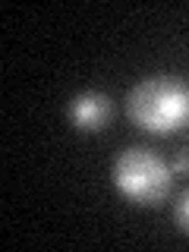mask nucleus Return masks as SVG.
I'll list each match as a JSON object with an SVG mask.
<instances>
[{
  "instance_id": "1",
  "label": "nucleus",
  "mask_w": 189,
  "mask_h": 252,
  "mask_svg": "<svg viewBox=\"0 0 189 252\" xmlns=\"http://www.w3.org/2000/svg\"><path fill=\"white\" fill-rule=\"evenodd\" d=\"M126 114L145 132H177L189 120V85L177 76H148L126 94Z\"/></svg>"
},
{
  "instance_id": "2",
  "label": "nucleus",
  "mask_w": 189,
  "mask_h": 252,
  "mask_svg": "<svg viewBox=\"0 0 189 252\" xmlns=\"http://www.w3.org/2000/svg\"><path fill=\"white\" fill-rule=\"evenodd\" d=\"M114 186L136 205H158L170 195L173 170L152 148L129 145L114 161Z\"/></svg>"
},
{
  "instance_id": "3",
  "label": "nucleus",
  "mask_w": 189,
  "mask_h": 252,
  "mask_svg": "<svg viewBox=\"0 0 189 252\" xmlns=\"http://www.w3.org/2000/svg\"><path fill=\"white\" fill-rule=\"evenodd\" d=\"M110 117V98L101 92H79L69 101V120L82 132H98Z\"/></svg>"
},
{
  "instance_id": "4",
  "label": "nucleus",
  "mask_w": 189,
  "mask_h": 252,
  "mask_svg": "<svg viewBox=\"0 0 189 252\" xmlns=\"http://www.w3.org/2000/svg\"><path fill=\"white\" fill-rule=\"evenodd\" d=\"M173 218H177V224H180V230L189 233V189L183 195H180V202H177V211H173Z\"/></svg>"
},
{
  "instance_id": "5",
  "label": "nucleus",
  "mask_w": 189,
  "mask_h": 252,
  "mask_svg": "<svg viewBox=\"0 0 189 252\" xmlns=\"http://www.w3.org/2000/svg\"><path fill=\"white\" fill-rule=\"evenodd\" d=\"M170 170H173V173H180V177H183V173H189V152H180L177 158H173Z\"/></svg>"
}]
</instances>
